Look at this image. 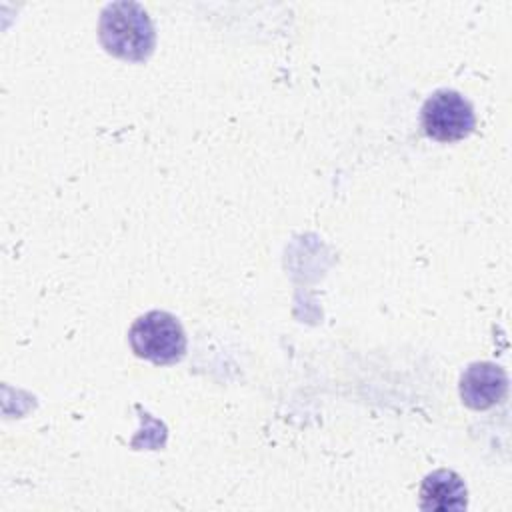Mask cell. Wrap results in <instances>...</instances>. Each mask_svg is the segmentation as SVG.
<instances>
[{"label": "cell", "mask_w": 512, "mask_h": 512, "mask_svg": "<svg viewBox=\"0 0 512 512\" xmlns=\"http://www.w3.org/2000/svg\"><path fill=\"white\" fill-rule=\"evenodd\" d=\"M460 398L472 410H486L502 402L508 392V376L494 362H474L460 376Z\"/></svg>", "instance_id": "4"}, {"label": "cell", "mask_w": 512, "mask_h": 512, "mask_svg": "<svg viewBox=\"0 0 512 512\" xmlns=\"http://www.w3.org/2000/svg\"><path fill=\"white\" fill-rule=\"evenodd\" d=\"M420 508L436 512L464 510L468 506V490L462 480L452 470L430 472L420 486Z\"/></svg>", "instance_id": "5"}, {"label": "cell", "mask_w": 512, "mask_h": 512, "mask_svg": "<svg viewBox=\"0 0 512 512\" xmlns=\"http://www.w3.org/2000/svg\"><path fill=\"white\" fill-rule=\"evenodd\" d=\"M472 104L456 90H436L422 106V128L438 142L466 138L474 130Z\"/></svg>", "instance_id": "3"}, {"label": "cell", "mask_w": 512, "mask_h": 512, "mask_svg": "<svg viewBox=\"0 0 512 512\" xmlns=\"http://www.w3.org/2000/svg\"><path fill=\"white\" fill-rule=\"evenodd\" d=\"M98 38L116 58L142 62L154 50V26L148 12L136 2H112L100 14Z\"/></svg>", "instance_id": "1"}, {"label": "cell", "mask_w": 512, "mask_h": 512, "mask_svg": "<svg viewBox=\"0 0 512 512\" xmlns=\"http://www.w3.org/2000/svg\"><path fill=\"white\" fill-rule=\"evenodd\" d=\"M128 340L132 352L152 364L164 366L182 360L186 352V334L176 316L164 310H152L136 318Z\"/></svg>", "instance_id": "2"}]
</instances>
